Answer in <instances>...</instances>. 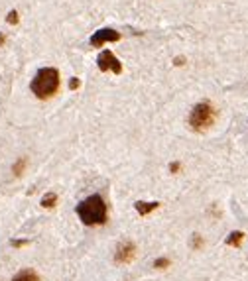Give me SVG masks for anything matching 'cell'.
Instances as JSON below:
<instances>
[{"instance_id": "6da1fadb", "label": "cell", "mask_w": 248, "mask_h": 281, "mask_svg": "<svg viewBox=\"0 0 248 281\" xmlns=\"http://www.w3.org/2000/svg\"><path fill=\"white\" fill-rule=\"evenodd\" d=\"M77 216L87 226H101L108 220V209L101 195H91L77 205Z\"/></svg>"}, {"instance_id": "7a4b0ae2", "label": "cell", "mask_w": 248, "mask_h": 281, "mask_svg": "<svg viewBox=\"0 0 248 281\" xmlns=\"http://www.w3.org/2000/svg\"><path fill=\"white\" fill-rule=\"evenodd\" d=\"M59 87H61V77H59V71L55 67H42L34 75L32 83H30L32 92L39 101L52 99L53 95L59 92Z\"/></svg>"}, {"instance_id": "3957f363", "label": "cell", "mask_w": 248, "mask_h": 281, "mask_svg": "<svg viewBox=\"0 0 248 281\" xmlns=\"http://www.w3.org/2000/svg\"><path fill=\"white\" fill-rule=\"evenodd\" d=\"M217 118V110L211 103H199L193 106L191 114H189V126L193 132H205L207 128H211L213 122Z\"/></svg>"}, {"instance_id": "277c9868", "label": "cell", "mask_w": 248, "mask_h": 281, "mask_svg": "<svg viewBox=\"0 0 248 281\" xmlns=\"http://www.w3.org/2000/svg\"><path fill=\"white\" fill-rule=\"evenodd\" d=\"M97 65H99V69L103 71V73H106V71H112V73H116V75L122 73V63L116 59V55L110 52V50H105V52L99 53Z\"/></svg>"}, {"instance_id": "5b68a950", "label": "cell", "mask_w": 248, "mask_h": 281, "mask_svg": "<svg viewBox=\"0 0 248 281\" xmlns=\"http://www.w3.org/2000/svg\"><path fill=\"white\" fill-rule=\"evenodd\" d=\"M120 39V34L112 28H103V30H97L95 34L91 35V45L93 48H103L105 43H110V41H118Z\"/></svg>"}, {"instance_id": "8992f818", "label": "cell", "mask_w": 248, "mask_h": 281, "mask_svg": "<svg viewBox=\"0 0 248 281\" xmlns=\"http://www.w3.org/2000/svg\"><path fill=\"white\" fill-rule=\"evenodd\" d=\"M134 258H136V246H134V242L124 240V242H120L116 246V254H114L116 264H130Z\"/></svg>"}, {"instance_id": "52a82bcc", "label": "cell", "mask_w": 248, "mask_h": 281, "mask_svg": "<svg viewBox=\"0 0 248 281\" xmlns=\"http://www.w3.org/2000/svg\"><path fill=\"white\" fill-rule=\"evenodd\" d=\"M158 207H159V203H148V201H138V203L134 205L136 212L142 214V216H146V214H150L152 211H156Z\"/></svg>"}, {"instance_id": "ba28073f", "label": "cell", "mask_w": 248, "mask_h": 281, "mask_svg": "<svg viewBox=\"0 0 248 281\" xmlns=\"http://www.w3.org/2000/svg\"><path fill=\"white\" fill-rule=\"evenodd\" d=\"M12 281H39V275L35 273L34 269H22L12 277Z\"/></svg>"}, {"instance_id": "9c48e42d", "label": "cell", "mask_w": 248, "mask_h": 281, "mask_svg": "<svg viewBox=\"0 0 248 281\" xmlns=\"http://www.w3.org/2000/svg\"><path fill=\"white\" fill-rule=\"evenodd\" d=\"M242 240H244V232H240V230H234V232H230L229 238H227V246L238 248L240 244H242Z\"/></svg>"}, {"instance_id": "30bf717a", "label": "cell", "mask_w": 248, "mask_h": 281, "mask_svg": "<svg viewBox=\"0 0 248 281\" xmlns=\"http://www.w3.org/2000/svg\"><path fill=\"white\" fill-rule=\"evenodd\" d=\"M55 203H57V195L55 193H46L44 195V199H42V207H44V209H53Z\"/></svg>"}, {"instance_id": "8fae6325", "label": "cell", "mask_w": 248, "mask_h": 281, "mask_svg": "<svg viewBox=\"0 0 248 281\" xmlns=\"http://www.w3.org/2000/svg\"><path fill=\"white\" fill-rule=\"evenodd\" d=\"M26 165H28V159H26V158L18 159L16 163L12 165V171H14V175H22V173H24V169H26Z\"/></svg>"}, {"instance_id": "7c38bea8", "label": "cell", "mask_w": 248, "mask_h": 281, "mask_svg": "<svg viewBox=\"0 0 248 281\" xmlns=\"http://www.w3.org/2000/svg\"><path fill=\"white\" fill-rule=\"evenodd\" d=\"M172 262L168 260V258H158L156 262H154V267H158V269H166V267H170Z\"/></svg>"}, {"instance_id": "4fadbf2b", "label": "cell", "mask_w": 248, "mask_h": 281, "mask_svg": "<svg viewBox=\"0 0 248 281\" xmlns=\"http://www.w3.org/2000/svg\"><path fill=\"white\" fill-rule=\"evenodd\" d=\"M18 20H20V18H18L16 10H10V12H8V16H6V22H8V24H12V26H16Z\"/></svg>"}, {"instance_id": "5bb4252c", "label": "cell", "mask_w": 248, "mask_h": 281, "mask_svg": "<svg viewBox=\"0 0 248 281\" xmlns=\"http://www.w3.org/2000/svg\"><path fill=\"white\" fill-rule=\"evenodd\" d=\"M191 246L195 250H199V248H203V238L199 236V234H193V242H191Z\"/></svg>"}, {"instance_id": "9a60e30c", "label": "cell", "mask_w": 248, "mask_h": 281, "mask_svg": "<svg viewBox=\"0 0 248 281\" xmlns=\"http://www.w3.org/2000/svg\"><path fill=\"white\" fill-rule=\"evenodd\" d=\"M79 87H81V81H79L77 77H73V79L69 81V88L71 90H75V88H79Z\"/></svg>"}, {"instance_id": "2e32d148", "label": "cell", "mask_w": 248, "mask_h": 281, "mask_svg": "<svg viewBox=\"0 0 248 281\" xmlns=\"http://www.w3.org/2000/svg\"><path fill=\"white\" fill-rule=\"evenodd\" d=\"M179 167H181V163H179V161L170 163V171H172V173H177V171H179Z\"/></svg>"}, {"instance_id": "e0dca14e", "label": "cell", "mask_w": 248, "mask_h": 281, "mask_svg": "<svg viewBox=\"0 0 248 281\" xmlns=\"http://www.w3.org/2000/svg\"><path fill=\"white\" fill-rule=\"evenodd\" d=\"M10 244H12L14 248H22V246H26V244H28V240H12Z\"/></svg>"}, {"instance_id": "ac0fdd59", "label": "cell", "mask_w": 248, "mask_h": 281, "mask_svg": "<svg viewBox=\"0 0 248 281\" xmlns=\"http://www.w3.org/2000/svg\"><path fill=\"white\" fill-rule=\"evenodd\" d=\"M4 41H6V35H4V34H0V48L4 45Z\"/></svg>"}, {"instance_id": "d6986e66", "label": "cell", "mask_w": 248, "mask_h": 281, "mask_svg": "<svg viewBox=\"0 0 248 281\" xmlns=\"http://www.w3.org/2000/svg\"><path fill=\"white\" fill-rule=\"evenodd\" d=\"M176 65H183V57H177V59H176Z\"/></svg>"}]
</instances>
